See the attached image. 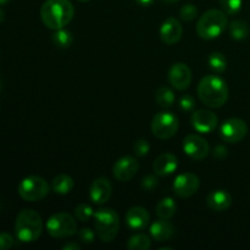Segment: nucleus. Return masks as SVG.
<instances>
[{
	"instance_id": "dca6fc26",
	"label": "nucleus",
	"mask_w": 250,
	"mask_h": 250,
	"mask_svg": "<svg viewBox=\"0 0 250 250\" xmlns=\"http://www.w3.org/2000/svg\"><path fill=\"white\" fill-rule=\"evenodd\" d=\"M183 27L181 22L175 17H170L160 27V38L167 45H173L178 43L182 38Z\"/></svg>"
},
{
	"instance_id": "4468645a",
	"label": "nucleus",
	"mask_w": 250,
	"mask_h": 250,
	"mask_svg": "<svg viewBox=\"0 0 250 250\" xmlns=\"http://www.w3.org/2000/svg\"><path fill=\"white\" fill-rule=\"evenodd\" d=\"M190 122L193 128L199 133H210L217 127L219 119L209 110H197L192 114Z\"/></svg>"
},
{
	"instance_id": "58836bf2",
	"label": "nucleus",
	"mask_w": 250,
	"mask_h": 250,
	"mask_svg": "<svg viewBox=\"0 0 250 250\" xmlns=\"http://www.w3.org/2000/svg\"><path fill=\"white\" fill-rule=\"evenodd\" d=\"M4 19H5V12L2 11V10H0V23L4 21Z\"/></svg>"
},
{
	"instance_id": "9b49d317",
	"label": "nucleus",
	"mask_w": 250,
	"mask_h": 250,
	"mask_svg": "<svg viewBox=\"0 0 250 250\" xmlns=\"http://www.w3.org/2000/svg\"><path fill=\"white\" fill-rule=\"evenodd\" d=\"M200 187V180L192 172H183L175 178L173 190L180 198H190L198 192Z\"/></svg>"
},
{
	"instance_id": "7ed1b4c3",
	"label": "nucleus",
	"mask_w": 250,
	"mask_h": 250,
	"mask_svg": "<svg viewBox=\"0 0 250 250\" xmlns=\"http://www.w3.org/2000/svg\"><path fill=\"white\" fill-rule=\"evenodd\" d=\"M43 232V220L37 211L24 209L17 215L15 222V233L22 243H32L41 237Z\"/></svg>"
},
{
	"instance_id": "f8f14e48",
	"label": "nucleus",
	"mask_w": 250,
	"mask_h": 250,
	"mask_svg": "<svg viewBox=\"0 0 250 250\" xmlns=\"http://www.w3.org/2000/svg\"><path fill=\"white\" fill-rule=\"evenodd\" d=\"M167 78L175 89L185 90L192 83V70L183 62L173 63L168 71Z\"/></svg>"
},
{
	"instance_id": "5701e85b",
	"label": "nucleus",
	"mask_w": 250,
	"mask_h": 250,
	"mask_svg": "<svg viewBox=\"0 0 250 250\" xmlns=\"http://www.w3.org/2000/svg\"><path fill=\"white\" fill-rule=\"evenodd\" d=\"M229 34L236 41H243L249 36L250 29L247 22L242 21V20H234L229 23Z\"/></svg>"
},
{
	"instance_id": "f257e3e1",
	"label": "nucleus",
	"mask_w": 250,
	"mask_h": 250,
	"mask_svg": "<svg viewBox=\"0 0 250 250\" xmlns=\"http://www.w3.org/2000/svg\"><path fill=\"white\" fill-rule=\"evenodd\" d=\"M75 7L70 0H46L41 7V19L45 27L60 29L67 26L73 19Z\"/></svg>"
},
{
	"instance_id": "e433bc0d",
	"label": "nucleus",
	"mask_w": 250,
	"mask_h": 250,
	"mask_svg": "<svg viewBox=\"0 0 250 250\" xmlns=\"http://www.w3.org/2000/svg\"><path fill=\"white\" fill-rule=\"evenodd\" d=\"M63 250H80L81 249V246L77 243V242H68L67 244H65V246L62 247Z\"/></svg>"
},
{
	"instance_id": "2f4dec72",
	"label": "nucleus",
	"mask_w": 250,
	"mask_h": 250,
	"mask_svg": "<svg viewBox=\"0 0 250 250\" xmlns=\"http://www.w3.org/2000/svg\"><path fill=\"white\" fill-rule=\"evenodd\" d=\"M77 234L80 241L83 242V243L90 244L94 242V238H95L94 231H92V229H88V227H83V229H81L80 231L77 232Z\"/></svg>"
},
{
	"instance_id": "f03ea898",
	"label": "nucleus",
	"mask_w": 250,
	"mask_h": 250,
	"mask_svg": "<svg viewBox=\"0 0 250 250\" xmlns=\"http://www.w3.org/2000/svg\"><path fill=\"white\" fill-rule=\"evenodd\" d=\"M197 92L200 102L212 109L224 106L229 100V87L226 82L216 75L203 77L198 84Z\"/></svg>"
},
{
	"instance_id": "0eeeda50",
	"label": "nucleus",
	"mask_w": 250,
	"mask_h": 250,
	"mask_svg": "<svg viewBox=\"0 0 250 250\" xmlns=\"http://www.w3.org/2000/svg\"><path fill=\"white\" fill-rule=\"evenodd\" d=\"M50 192L48 182L41 176H28L19 185V194L26 202H38Z\"/></svg>"
},
{
	"instance_id": "37998d69",
	"label": "nucleus",
	"mask_w": 250,
	"mask_h": 250,
	"mask_svg": "<svg viewBox=\"0 0 250 250\" xmlns=\"http://www.w3.org/2000/svg\"><path fill=\"white\" fill-rule=\"evenodd\" d=\"M0 89H1V80H0Z\"/></svg>"
},
{
	"instance_id": "bb28decb",
	"label": "nucleus",
	"mask_w": 250,
	"mask_h": 250,
	"mask_svg": "<svg viewBox=\"0 0 250 250\" xmlns=\"http://www.w3.org/2000/svg\"><path fill=\"white\" fill-rule=\"evenodd\" d=\"M51 39H53V43L55 44L56 46L63 49V48H68V46L72 44L73 36L70 31H67V29L60 28V29H56V31L54 32Z\"/></svg>"
},
{
	"instance_id": "39448f33",
	"label": "nucleus",
	"mask_w": 250,
	"mask_h": 250,
	"mask_svg": "<svg viewBox=\"0 0 250 250\" xmlns=\"http://www.w3.org/2000/svg\"><path fill=\"white\" fill-rule=\"evenodd\" d=\"M94 227L100 241L110 243L116 238L120 229L119 215L115 210L104 208L94 212Z\"/></svg>"
},
{
	"instance_id": "c85d7f7f",
	"label": "nucleus",
	"mask_w": 250,
	"mask_h": 250,
	"mask_svg": "<svg viewBox=\"0 0 250 250\" xmlns=\"http://www.w3.org/2000/svg\"><path fill=\"white\" fill-rule=\"evenodd\" d=\"M220 5L227 15H236L241 11L243 1L242 0H220Z\"/></svg>"
},
{
	"instance_id": "c9c22d12",
	"label": "nucleus",
	"mask_w": 250,
	"mask_h": 250,
	"mask_svg": "<svg viewBox=\"0 0 250 250\" xmlns=\"http://www.w3.org/2000/svg\"><path fill=\"white\" fill-rule=\"evenodd\" d=\"M214 156L217 159H224L227 156V149L224 146H217L214 150Z\"/></svg>"
},
{
	"instance_id": "a19ab883",
	"label": "nucleus",
	"mask_w": 250,
	"mask_h": 250,
	"mask_svg": "<svg viewBox=\"0 0 250 250\" xmlns=\"http://www.w3.org/2000/svg\"><path fill=\"white\" fill-rule=\"evenodd\" d=\"M9 0H0V5H5Z\"/></svg>"
},
{
	"instance_id": "393cba45",
	"label": "nucleus",
	"mask_w": 250,
	"mask_h": 250,
	"mask_svg": "<svg viewBox=\"0 0 250 250\" xmlns=\"http://www.w3.org/2000/svg\"><path fill=\"white\" fill-rule=\"evenodd\" d=\"M127 248L131 250H148L151 248L150 237L144 233L132 236L127 242Z\"/></svg>"
},
{
	"instance_id": "a211bd4d",
	"label": "nucleus",
	"mask_w": 250,
	"mask_h": 250,
	"mask_svg": "<svg viewBox=\"0 0 250 250\" xmlns=\"http://www.w3.org/2000/svg\"><path fill=\"white\" fill-rule=\"evenodd\" d=\"M178 159L171 153H164L155 159L153 171L156 176H170L177 170Z\"/></svg>"
},
{
	"instance_id": "412c9836",
	"label": "nucleus",
	"mask_w": 250,
	"mask_h": 250,
	"mask_svg": "<svg viewBox=\"0 0 250 250\" xmlns=\"http://www.w3.org/2000/svg\"><path fill=\"white\" fill-rule=\"evenodd\" d=\"M75 187V181L71 176L61 173V175L55 176L51 181V188L56 194L66 195L71 192Z\"/></svg>"
},
{
	"instance_id": "6e6552de",
	"label": "nucleus",
	"mask_w": 250,
	"mask_h": 250,
	"mask_svg": "<svg viewBox=\"0 0 250 250\" xmlns=\"http://www.w3.org/2000/svg\"><path fill=\"white\" fill-rule=\"evenodd\" d=\"M177 116L168 111L158 112L151 121V132L159 139H170L178 131Z\"/></svg>"
},
{
	"instance_id": "473e14b6",
	"label": "nucleus",
	"mask_w": 250,
	"mask_h": 250,
	"mask_svg": "<svg viewBox=\"0 0 250 250\" xmlns=\"http://www.w3.org/2000/svg\"><path fill=\"white\" fill-rule=\"evenodd\" d=\"M180 107L183 111H192L195 107V99L189 94H185L180 99Z\"/></svg>"
},
{
	"instance_id": "b1692460",
	"label": "nucleus",
	"mask_w": 250,
	"mask_h": 250,
	"mask_svg": "<svg viewBox=\"0 0 250 250\" xmlns=\"http://www.w3.org/2000/svg\"><path fill=\"white\" fill-rule=\"evenodd\" d=\"M155 100L159 104V106L164 107V109H168L175 103V94H173L172 89L163 85V87H160L156 90Z\"/></svg>"
},
{
	"instance_id": "a878e982",
	"label": "nucleus",
	"mask_w": 250,
	"mask_h": 250,
	"mask_svg": "<svg viewBox=\"0 0 250 250\" xmlns=\"http://www.w3.org/2000/svg\"><path fill=\"white\" fill-rule=\"evenodd\" d=\"M208 65H209L210 70L214 71L215 73H222L225 72L227 68L226 58H225V55L222 53L215 51V53H211L209 55V59H208Z\"/></svg>"
},
{
	"instance_id": "1a4fd4ad",
	"label": "nucleus",
	"mask_w": 250,
	"mask_h": 250,
	"mask_svg": "<svg viewBox=\"0 0 250 250\" xmlns=\"http://www.w3.org/2000/svg\"><path fill=\"white\" fill-rule=\"evenodd\" d=\"M248 134V126L241 119H229L220 127V137L226 143H238Z\"/></svg>"
},
{
	"instance_id": "f704fd0d",
	"label": "nucleus",
	"mask_w": 250,
	"mask_h": 250,
	"mask_svg": "<svg viewBox=\"0 0 250 250\" xmlns=\"http://www.w3.org/2000/svg\"><path fill=\"white\" fill-rule=\"evenodd\" d=\"M14 237L6 232H0V250L10 249L14 246Z\"/></svg>"
},
{
	"instance_id": "79ce46f5",
	"label": "nucleus",
	"mask_w": 250,
	"mask_h": 250,
	"mask_svg": "<svg viewBox=\"0 0 250 250\" xmlns=\"http://www.w3.org/2000/svg\"><path fill=\"white\" fill-rule=\"evenodd\" d=\"M78 1H80V2H88V1H90V0H78Z\"/></svg>"
},
{
	"instance_id": "2eb2a0df",
	"label": "nucleus",
	"mask_w": 250,
	"mask_h": 250,
	"mask_svg": "<svg viewBox=\"0 0 250 250\" xmlns=\"http://www.w3.org/2000/svg\"><path fill=\"white\" fill-rule=\"evenodd\" d=\"M112 186L107 178L99 177L93 181L89 188V198L94 204L103 205L111 198Z\"/></svg>"
},
{
	"instance_id": "72a5a7b5",
	"label": "nucleus",
	"mask_w": 250,
	"mask_h": 250,
	"mask_svg": "<svg viewBox=\"0 0 250 250\" xmlns=\"http://www.w3.org/2000/svg\"><path fill=\"white\" fill-rule=\"evenodd\" d=\"M156 187H158V178H156L155 176H146V177L143 178V181H142V188H143L144 190H146V192H151V190L155 189Z\"/></svg>"
},
{
	"instance_id": "7c9ffc66",
	"label": "nucleus",
	"mask_w": 250,
	"mask_h": 250,
	"mask_svg": "<svg viewBox=\"0 0 250 250\" xmlns=\"http://www.w3.org/2000/svg\"><path fill=\"white\" fill-rule=\"evenodd\" d=\"M133 150L136 153V155L138 156H146L148 155L149 150H150V146H149L148 142L146 139H139L134 143Z\"/></svg>"
},
{
	"instance_id": "4be33fe9",
	"label": "nucleus",
	"mask_w": 250,
	"mask_h": 250,
	"mask_svg": "<svg viewBox=\"0 0 250 250\" xmlns=\"http://www.w3.org/2000/svg\"><path fill=\"white\" fill-rule=\"evenodd\" d=\"M176 209H177V207H176V203L172 198H163L156 205V215H158L159 219L171 220L175 216Z\"/></svg>"
},
{
	"instance_id": "9d476101",
	"label": "nucleus",
	"mask_w": 250,
	"mask_h": 250,
	"mask_svg": "<svg viewBox=\"0 0 250 250\" xmlns=\"http://www.w3.org/2000/svg\"><path fill=\"white\" fill-rule=\"evenodd\" d=\"M183 150L194 160H204L210 153V146L207 139L198 134H188L183 139Z\"/></svg>"
},
{
	"instance_id": "aec40b11",
	"label": "nucleus",
	"mask_w": 250,
	"mask_h": 250,
	"mask_svg": "<svg viewBox=\"0 0 250 250\" xmlns=\"http://www.w3.org/2000/svg\"><path fill=\"white\" fill-rule=\"evenodd\" d=\"M175 233V227L168 220L159 219L150 226V236L156 242H166Z\"/></svg>"
},
{
	"instance_id": "6ab92c4d",
	"label": "nucleus",
	"mask_w": 250,
	"mask_h": 250,
	"mask_svg": "<svg viewBox=\"0 0 250 250\" xmlns=\"http://www.w3.org/2000/svg\"><path fill=\"white\" fill-rule=\"evenodd\" d=\"M208 207L217 212L226 211L232 205V195L227 190L216 189L212 190L207 198Z\"/></svg>"
},
{
	"instance_id": "cd10ccee",
	"label": "nucleus",
	"mask_w": 250,
	"mask_h": 250,
	"mask_svg": "<svg viewBox=\"0 0 250 250\" xmlns=\"http://www.w3.org/2000/svg\"><path fill=\"white\" fill-rule=\"evenodd\" d=\"M75 215L77 217V220H80L81 222H87L92 217H94V210L87 203H81L80 205L76 207Z\"/></svg>"
},
{
	"instance_id": "ea45409f",
	"label": "nucleus",
	"mask_w": 250,
	"mask_h": 250,
	"mask_svg": "<svg viewBox=\"0 0 250 250\" xmlns=\"http://www.w3.org/2000/svg\"><path fill=\"white\" fill-rule=\"evenodd\" d=\"M164 2H167V4H173V2H177L178 0H163Z\"/></svg>"
},
{
	"instance_id": "20e7f679",
	"label": "nucleus",
	"mask_w": 250,
	"mask_h": 250,
	"mask_svg": "<svg viewBox=\"0 0 250 250\" xmlns=\"http://www.w3.org/2000/svg\"><path fill=\"white\" fill-rule=\"evenodd\" d=\"M227 26H229V20H227L226 12L211 9L204 12L198 20L197 33L202 39L211 41L221 36Z\"/></svg>"
},
{
	"instance_id": "f3484780",
	"label": "nucleus",
	"mask_w": 250,
	"mask_h": 250,
	"mask_svg": "<svg viewBox=\"0 0 250 250\" xmlns=\"http://www.w3.org/2000/svg\"><path fill=\"white\" fill-rule=\"evenodd\" d=\"M150 222V215L143 207H133L127 211L126 224L133 231H142L146 229Z\"/></svg>"
},
{
	"instance_id": "423d86ee",
	"label": "nucleus",
	"mask_w": 250,
	"mask_h": 250,
	"mask_svg": "<svg viewBox=\"0 0 250 250\" xmlns=\"http://www.w3.org/2000/svg\"><path fill=\"white\" fill-rule=\"evenodd\" d=\"M46 231L54 238H67L77 233V222L68 212H56L49 217Z\"/></svg>"
},
{
	"instance_id": "c756f323",
	"label": "nucleus",
	"mask_w": 250,
	"mask_h": 250,
	"mask_svg": "<svg viewBox=\"0 0 250 250\" xmlns=\"http://www.w3.org/2000/svg\"><path fill=\"white\" fill-rule=\"evenodd\" d=\"M198 15V9L195 5L193 4H186L185 6L181 7L180 10V16L183 21L190 22L197 17Z\"/></svg>"
},
{
	"instance_id": "ddd939ff",
	"label": "nucleus",
	"mask_w": 250,
	"mask_h": 250,
	"mask_svg": "<svg viewBox=\"0 0 250 250\" xmlns=\"http://www.w3.org/2000/svg\"><path fill=\"white\" fill-rule=\"evenodd\" d=\"M138 161L133 156H124L115 163L112 172L114 177L120 182H128L138 172Z\"/></svg>"
},
{
	"instance_id": "4c0bfd02",
	"label": "nucleus",
	"mask_w": 250,
	"mask_h": 250,
	"mask_svg": "<svg viewBox=\"0 0 250 250\" xmlns=\"http://www.w3.org/2000/svg\"><path fill=\"white\" fill-rule=\"evenodd\" d=\"M136 2L141 6H149L154 2V0H136Z\"/></svg>"
}]
</instances>
